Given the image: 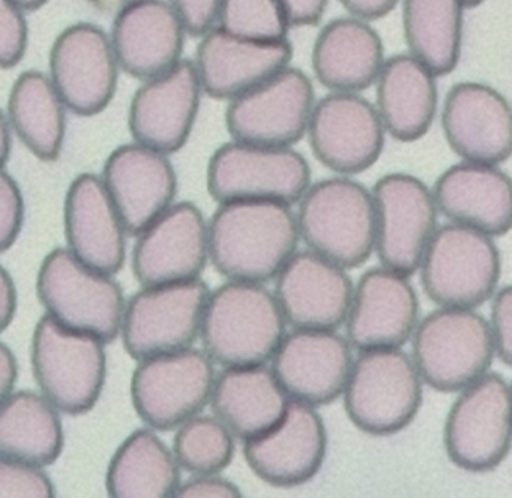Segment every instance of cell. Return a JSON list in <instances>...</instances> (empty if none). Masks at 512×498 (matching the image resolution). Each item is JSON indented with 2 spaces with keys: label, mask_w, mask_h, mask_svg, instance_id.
Wrapping results in <instances>:
<instances>
[{
  "label": "cell",
  "mask_w": 512,
  "mask_h": 498,
  "mask_svg": "<svg viewBox=\"0 0 512 498\" xmlns=\"http://www.w3.org/2000/svg\"><path fill=\"white\" fill-rule=\"evenodd\" d=\"M314 104L310 78L289 65L230 99L227 131L232 140L244 143L293 147L307 134Z\"/></svg>",
  "instance_id": "cell-13"
},
{
  "label": "cell",
  "mask_w": 512,
  "mask_h": 498,
  "mask_svg": "<svg viewBox=\"0 0 512 498\" xmlns=\"http://www.w3.org/2000/svg\"><path fill=\"white\" fill-rule=\"evenodd\" d=\"M37 294L47 315L68 329L89 333L110 344L121 335L125 297L112 275L89 269L68 249L46 255L37 278Z\"/></svg>",
  "instance_id": "cell-8"
},
{
  "label": "cell",
  "mask_w": 512,
  "mask_h": 498,
  "mask_svg": "<svg viewBox=\"0 0 512 498\" xmlns=\"http://www.w3.org/2000/svg\"><path fill=\"white\" fill-rule=\"evenodd\" d=\"M17 312V288L10 273L0 264V333L10 327Z\"/></svg>",
  "instance_id": "cell-45"
},
{
  "label": "cell",
  "mask_w": 512,
  "mask_h": 498,
  "mask_svg": "<svg viewBox=\"0 0 512 498\" xmlns=\"http://www.w3.org/2000/svg\"><path fill=\"white\" fill-rule=\"evenodd\" d=\"M376 219L374 252L386 269L412 278L439 227L433 192L412 174L391 173L371 191Z\"/></svg>",
  "instance_id": "cell-14"
},
{
  "label": "cell",
  "mask_w": 512,
  "mask_h": 498,
  "mask_svg": "<svg viewBox=\"0 0 512 498\" xmlns=\"http://www.w3.org/2000/svg\"><path fill=\"white\" fill-rule=\"evenodd\" d=\"M410 339V357L422 383L437 392H460L493 363L488 323L475 309L439 306L418 321Z\"/></svg>",
  "instance_id": "cell-7"
},
{
  "label": "cell",
  "mask_w": 512,
  "mask_h": 498,
  "mask_svg": "<svg viewBox=\"0 0 512 498\" xmlns=\"http://www.w3.org/2000/svg\"><path fill=\"white\" fill-rule=\"evenodd\" d=\"M202 95L193 60L182 59L169 71L143 80L128 110L133 141L164 155L181 150L193 131Z\"/></svg>",
  "instance_id": "cell-18"
},
{
  "label": "cell",
  "mask_w": 512,
  "mask_h": 498,
  "mask_svg": "<svg viewBox=\"0 0 512 498\" xmlns=\"http://www.w3.org/2000/svg\"><path fill=\"white\" fill-rule=\"evenodd\" d=\"M19 377V363L13 351L0 342V404L13 393Z\"/></svg>",
  "instance_id": "cell-47"
},
{
  "label": "cell",
  "mask_w": 512,
  "mask_h": 498,
  "mask_svg": "<svg viewBox=\"0 0 512 498\" xmlns=\"http://www.w3.org/2000/svg\"><path fill=\"white\" fill-rule=\"evenodd\" d=\"M67 111L49 75L26 71L8 96L7 119L11 132L41 161H56L64 149Z\"/></svg>",
  "instance_id": "cell-32"
},
{
  "label": "cell",
  "mask_w": 512,
  "mask_h": 498,
  "mask_svg": "<svg viewBox=\"0 0 512 498\" xmlns=\"http://www.w3.org/2000/svg\"><path fill=\"white\" fill-rule=\"evenodd\" d=\"M311 60L314 75L329 92L359 93L373 86L385 50L370 21L349 15L320 30Z\"/></svg>",
  "instance_id": "cell-30"
},
{
  "label": "cell",
  "mask_w": 512,
  "mask_h": 498,
  "mask_svg": "<svg viewBox=\"0 0 512 498\" xmlns=\"http://www.w3.org/2000/svg\"><path fill=\"white\" fill-rule=\"evenodd\" d=\"M298 204L299 239L308 251L346 270L370 260L376 219L371 191L362 183L329 177L308 186Z\"/></svg>",
  "instance_id": "cell-3"
},
{
  "label": "cell",
  "mask_w": 512,
  "mask_h": 498,
  "mask_svg": "<svg viewBox=\"0 0 512 498\" xmlns=\"http://www.w3.org/2000/svg\"><path fill=\"white\" fill-rule=\"evenodd\" d=\"M385 134L368 99L359 93L329 92L314 104L305 135L317 161L340 176H353L376 164Z\"/></svg>",
  "instance_id": "cell-16"
},
{
  "label": "cell",
  "mask_w": 512,
  "mask_h": 498,
  "mask_svg": "<svg viewBox=\"0 0 512 498\" xmlns=\"http://www.w3.org/2000/svg\"><path fill=\"white\" fill-rule=\"evenodd\" d=\"M443 428L446 455L469 473H490L511 450V390L508 381L488 371L460 390Z\"/></svg>",
  "instance_id": "cell-10"
},
{
  "label": "cell",
  "mask_w": 512,
  "mask_h": 498,
  "mask_svg": "<svg viewBox=\"0 0 512 498\" xmlns=\"http://www.w3.org/2000/svg\"><path fill=\"white\" fill-rule=\"evenodd\" d=\"M418 272L437 306L476 309L496 293L502 261L493 237L449 222L434 231Z\"/></svg>",
  "instance_id": "cell-5"
},
{
  "label": "cell",
  "mask_w": 512,
  "mask_h": 498,
  "mask_svg": "<svg viewBox=\"0 0 512 498\" xmlns=\"http://www.w3.org/2000/svg\"><path fill=\"white\" fill-rule=\"evenodd\" d=\"M443 134L463 161L500 165L512 150L511 107L487 84H455L442 108Z\"/></svg>",
  "instance_id": "cell-24"
},
{
  "label": "cell",
  "mask_w": 512,
  "mask_h": 498,
  "mask_svg": "<svg viewBox=\"0 0 512 498\" xmlns=\"http://www.w3.org/2000/svg\"><path fill=\"white\" fill-rule=\"evenodd\" d=\"M491 314L488 323L494 357L505 366L512 362V288H497L491 297Z\"/></svg>",
  "instance_id": "cell-41"
},
{
  "label": "cell",
  "mask_w": 512,
  "mask_h": 498,
  "mask_svg": "<svg viewBox=\"0 0 512 498\" xmlns=\"http://www.w3.org/2000/svg\"><path fill=\"white\" fill-rule=\"evenodd\" d=\"M11 132L7 114L0 110V164H4L10 158L11 153Z\"/></svg>",
  "instance_id": "cell-48"
},
{
  "label": "cell",
  "mask_w": 512,
  "mask_h": 498,
  "mask_svg": "<svg viewBox=\"0 0 512 498\" xmlns=\"http://www.w3.org/2000/svg\"><path fill=\"white\" fill-rule=\"evenodd\" d=\"M328 452V432L316 407L290 401L283 419L266 434L244 441L248 467L263 482L295 488L317 476Z\"/></svg>",
  "instance_id": "cell-20"
},
{
  "label": "cell",
  "mask_w": 512,
  "mask_h": 498,
  "mask_svg": "<svg viewBox=\"0 0 512 498\" xmlns=\"http://www.w3.org/2000/svg\"><path fill=\"white\" fill-rule=\"evenodd\" d=\"M352 350L337 330L293 329L269 363L290 401L317 408L343 395Z\"/></svg>",
  "instance_id": "cell-19"
},
{
  "label": "cell",
  "mask_w": 512,
  "mask_h": 498,
  "mask_svg": "<svg viewBox=\"0 0 512 498\" xmlns=\"http://www.w3.org/2000/svg\"><path fill=\"white\" fill-rule=\"evenodd\" d=\"M215 26L254 41H283L290 29L278 0H220Z\"/></svg>",
  "instance_id": "cell-37"
},
{
  "label": "cell",
  "mask_w": 512,
  "mask_h": 498,
  "mask_svg": "<svg viewBox=\"0 0 512 498\" xmlns=\"http://www.w3.org/2000/svg\"><path fill=\"white\" fill-rule=\"evenodd\" d=\"M290 27L314 26L322 20L328 0H278Z\"/></svg>",
  "instance_id": "cell-44"
},
{
  "label": "cell",
  "mask_w": 512,
  "mask_h": 498,
  "mask_svg": "<svg viewBox=\"0 0 512 498\" xmlns=\"http://www.w3.org/2000/svg\"><path fill=\"white\" fill-rule=\"evenodd\" d=\"M119 72L109 33L100 26L73 24L53 42L47 75L65 107L77 116H97L109 107Z\"/></svg>",
  "instance_id": "cell-15"
},
{
  "label": "cell",
  "mask_w": 512,
  "mask_h": 498,
  "mask_svg": "<svg viewBox=\"0 0 512 498\" xmlns=\"http://www.w3.org/2000/svg\"><path fill=\"white\" fill-rule=\"evenodd\" d=\"M289 402L271 366L254 365L224 368L215 375L209 404L233 437L247 441L271 431Z\"/></svg>",
  "instance_id": "cell-29"
},
{
  "label": "cell",
  "mask_w": 512,
  "mask_h": 498,
  "mask_svg": "<svg viewBox=\"0 0 512 498\" xmlns=\"http://www.w3.org/2000/svg\"><path fill=\"white\" fill-rule=\"evenodd\" d=\"M104 342L44 315L32 336V371L44 398L58 411L80 416L100 401L107 374Z\"/></svg>",
  "instance_id": "cell-6"
},
{
  "label": "cell",
  "mask_w": 512,
  "mask_h": 498,
  "mask_svg": "<svg viewBox=\"0 0 512 498\" xmlns=\"http://www.w3.org/2000/svg\"><path fill=\"white\" fill-rule=\"evenodd\" d=\"M188 35L202 36L217 24L220 0H167Z\"/></svg>",
  "instance_id": "cell-42"
},
{
  "label": "cell",
  "mask_w": 512,
  "mask_h": 498,
  "mask_svg": "<svg viewBox=\"0 0 512 498\" xmlns=\"http://www.w3.org/2000/svg\"><path fill=\"white\" fill-rule=\"evenodd\" d=\"M419 321V300L407 276L386 267L368 269L353 287L346 339L358 351L401 348Z\"/></svg>",
  "instance_id": "cell-21"
},
{
  "label": "cell",
  "mask_w": 512,
  "mask_h": 498,
  "mask_svg": "<svg viewBox=\"0 0 512 498\" xmlns=\"http://www.w3.org/2000/svg\"><path fill=\"white\" fill-rule=\"evenodd\" d=\"M208 284L202 279L145 287L125 303L121 335L133 359L187 350L200 339Z\"/></svg>",
  "instance_id": "cell-12"
},
{
  "label": "cell",
  "mask_w": 512,
  "mask_h": 498,
  "mask_svg": "<svg viewBox=\"0 0 512 498\" xmlns=\"http://www.w3.org/2000/svg\"><path fill=\"white\" fill-rule=\"evenodd\" d=\"M88 2L95 8L101 9V11H118L121 6L131 2V0H88Z\"/></svg>",
  "instance_id": "cell-49"
},
{
  "label": "cell",
  "mask_w": 512,
  "mask_h": 498,
  "mask_svg": "<svg viewBox=\"0 0 512 498\" xmlns=\"http://www.w3.org/2000/svg\"><path fill=\"white\" fill-rule=\"evenodd\" d=\"M431 192L437 212L452 224L491 237L511 230V177L499 165L461 161L440 174Z\"/></svg>",
  "instance_id": "cell-28"
},
{
  "label": "cell",
  "mask_w": 512,
  "mask_h": 498,
  "mask_svg": "<svg viewBox=\"0 0 512 498\" xmlns=\"http://www.w3.org/2000/svg\"><path fill=\"white\" fill-rule=\"evenodd\" d=\"M437 75L412 54L383 62L376 81V107L386 134L410 143L430 131L437 113Z\"/></svg>",
  "instance_id": "cell-31"
},
{
  "label": "cell",
  "mask_w": 512,
  "mask_h": 498,
  "mask_svg": "<svg viewBox=\"0 0 512 498\" xmlns=\"http://www.w3.org/2000/svg\"><path fill=\"white\" fill-rule=\"evenodd\" d=\"M296 213L275 201L220 203L208 222L209 260L227 281L266 284L298 251Z\"/></svg>",
  "instance_id": "cell-1"
},
{
  "label": "cell",
  "mask_w": 512,
  "mask_h": 498,
  "mask_svg": "<svg viewBox=\"0 0 512 498\" xmlns=\"http://www.w3.org/2000/svg\"><path fill=\"white\" fill-rule=\"evenodd\" d=\"M64 221L68 251L80 263L106 275L121 272L127 254V231L101 177L83 173L71 182Z\"/></svg>",
  "instance_id": "cell-27"
},
{
  "label": "cell",
  "mask_w": 512,
  "mask_h": 498,
  "mask_svg": "<svg viewBox=\"0 0 512 498\" xmlns=\"http://www.w3.org/2000/svg\"><path fill=\"white\" fill-rule=\"evenodd\" d=\"M290 60L292 45L287 39L254 41L214 26L200 36L193 63L203 93L229 102L289 66Z\"/></svg>",
  "instance_id": "cell-26"
},
{
  "label": "cell",
  "mask_w": 512,
  "mask_h": 498,
  "mask_svg": "<svg viewBox=\"0 0 512 498\" xmlns=\"http://www.w3.org/2000/svg\"><path fill=\"white\" fill-rule=\"evenodd\" d=\"M187 35L167 0L125 3L116 11L109 33L121 71L142 81L181 62Z\"/></svg>",
  "instance_id": "cell-25"
},
{
  "label": "cell",
  "mask_w": 512,
  "mask_h": 498,
  "mask_svg": "<svg viewBox=\"0 0 512 498\" xmlns=\"http://www.w3.org/2000/svg\"><path fill=\"white\" fill-rule=\"evenodd\" d=\"M206 185L218 204L275 201L293 206L311 185V171L307 159L293 147L232 140L209 159Z\"/></svg>",
  "instance_id": "cell-9"
},
{
  "label": "cell",
  "mask_w": 512,
  "mask_h": 498,
  "mask_svg": "<svg viewBox=\"0 0 512 498\" xmlns=\"http://www.w3.org/2000/svg\"><path fill=\"white\" fill-rule=\"evenodd\" d=\"M400 0H340L343 8L353 17L373 21L388 15Z\"/></svg>",
  "instance_id": "cell-46"
},
{
  "label": "cell",
  "mask_w": 512,
  "mask_h": 498,
  "mask_svg": "<svg viewBox=\"0 0 512 498\" xmlns=\"http://www.w3.org/2000/svg\"><path fill=\"white\" fill-rule=\"evenodd\" d=\"M286 329L274 291L257 282L227 281L209 293L200 339L223 368L268 365Z\"/></svg>",
  "instance_id": "cell-2"
},
{
  "label": "cell",
  "mask_w": 512,
  "mask_h": 498,
  "mask_svg": "<svg viewBox=\"0 0 512 498\" xmlns=\"http://www.w3.org/2000/svg\"><path fill=\"white\" fill-rule=\"evenodd\" d=\"M26 12L37 11L41 6L46 5L47 0H16Z\"/></svg>",
  "instance_id": "cell-50"
},
{
  "label": "cell",
  "mask_w": 512,
  "mask_h": 498,
  "mask_svg": "<svg viewBox=\"0 0 512 498\" xmlns=\"http://www.w3.org/2000/svg\"><path fill=\"white\" fill-rule=\"evenodd\" d=\"M175 497L178 498H241L242 492L236 483L220 474H194L191 479L179 483Z\"/></svg>",
  "instance_id": "cell-43"
},
{
  "label": "cell",
  "mask_w": 512,
  "mask_h": 498,
  "mask_svg": "<svg viewBox=\"0 0 512 498\" xmlns=\"http://www.w3.org/2000/svg\"><path fill=\"white\" fill-rule=\"evenodd\" d=\"M25 222V200L16 180L0 164V254L19 239Z\"/></svg>",
  "instance_id": "cell-40"
},
{
  "label": "cell",
  "mask_w": 512,
  "mask_h": 498,
  "mask_svg": "<svg viewBox=\"0 0 512 498\" xmlns=\"http://www.w3.org/2000/svg\"><path fill=\"white\" fill-rule=\"evenodd\" d=\"M137 237L133 273L143 287L199 279L209 260L208 222L191 203H173Z\"/></svg>",
  "instance_id": "cell-17"
},
{
  "label": "cell",
  "mask_w": 512,
  "mask_h": 498,
  "mask_svg": "<svg viewBox=\"0 0 512 498\" xmlns=\"http://www.w3.org/2000/svg\"><path fill=\"white\" fill-rule=\"evenodd\" d=\"M347 270L308 251H296L275 278L274 296L287 326L338 330L352 302Z\"/></svg>",
  "instance_id": "cell-23"
},
{
  "label": "cell",
  "mask_w": 512,
  "mask_h": 498,
  "mask_svg": "<svg viewBox=\"0 0 512 498\" xmlns=\"http://www.w3.org/2000/svg\"><path fill=\"white\" fill-rule=\"evenodd\" d=\"M101 180L128 236H139L172 206L178 192L169 155L136 141L110 153Z\"/></svg>",
  "instance_id": "cell-22"
},
{
  "label": "cell",
  "mask_w": 512,
  "mask_h": 498,
  "mask_svg": "<svg viewBox=\"0 0 512 498\" xmlns=\"http://www.w3.org/2000/svg\"><path fill=\"white\" fill-rule=\"evenodd\" d=\"M55 495V486L43 467L0 458V497L53 498Z\"/></svg>",
  "instance_id": "cell-38"
},
{
  "label": "cell",
  "mask_w": 512,
  "mask_h": 498,
  "mask_svg": "<svg viewBox=\"0 0 512 498\" xmlns=\"http://www.w3.org/2000/svg\"><path fill=\"white\" fill-rule=\"evenodd\" d=\"M64 443L59 411L43 395L20 390L0 404V458L49 467Z\"/></svg>",
  "instance_id": "cell-33"
},
{
  "label": "cell",
  "mask_w": 512,
  "mask_h": 498,
  "mask_svg": "<svg viewBox=\"0 0 512 498\" xmlns=\"http://www.w3.org/2000/svg\"><path fill=\"white\" fill-rule=\"evenodd\" d=\"M422 380L401 348L359 351L343 390L350 422L373 437H391L406 429L422 405Z\"/></svg>",
  "instance_id": "cell-4"
},
{
  "label": "cell",
  "mask_w": 512,
  "mask_h": 498,
  "mask_svg": "<svg viewBox=\"0 0 512 498\" xmlns=\"http://www.w3.org/2000/svg\"><path fill=\"white\" fill-rule=\"evenodd\" d=\"M215 375L211 357L193 347L139 360L131 378L134 410L149 428L173 431L205 410Z\"/></svg>",
  "instance_id": "cell-11"
},
{
  "label": "cell",
  "mask_w": 512,
  "mask_h": 498,
  "mask_svg": "<svg viewBox=\"0 0 512 498\" xmlns=\"http://www.w3.org/2000/svg\"><path fill=\"white\" fill-rule=\"evenodd\" d=\"M482 2H484V0H464V3H466L467 8H472V6L481 5Z\"/></svg>",
  "instance_id": "cell-51"
},
{
  "label": "cell",
  "mask_w": 512,
  "mask_h": 498,
  "mask_svg": "<svg viewBox=\"0 0 512 498\" xmlns=\"http://www.w3.org/2000/svg\"><path fill=\"white\" fill-rule=\"evenodd\" d=\"M409 54L437 77L454 71L463 45L464 0H401Z\"/></svg>",
  "instance_id": "cell-35"
},
{
  "label": "cell",
  "mask_w": 512,
  "mask_h": 498,
  "mask_svg": "<svg viewBox=\"0 0 512 498\" xmlns=\"http://www.w3.org/2000/svg\"><path fill=\"white\" fill-rule=\"evenodd\" d=\"M173 456L181 470L194 474H220L232 464L235 437L215 416L202 413L178 426Z\"/></svg>",
  "instance_id": "cell-36"
},
{
  "label": "cell",
  "mask_w": 512,
  "mask_h": 498,
  "mask_svg": "<svg viewBox=\"0 0 512 498\" xmlns=\"http://www.w3.org/2000/svg\"><path fill=\"white\" fill-rule=\"evenodd\" d=\"M26 11L16 0H0V68L19 65L28 50Z\"/></svg>",
  "instance_id": "cell-39"
},
{
  "label": "cell",
  "mask_w": 512,
  "mask_h": 498,
  "mask_svg": "<svg viewBox=\"0 0 512 498\" xmlns=\"http://www.w3.org/2000/svg\"><path fill=\"white\" fill-rule=\"evenodd\" d=\"M181 468L172 450L151 429H137L110 459L106 489L112 498L175 497Z\"/></svg>",
  "instance_id": "cell-34"
}]
</instances>
